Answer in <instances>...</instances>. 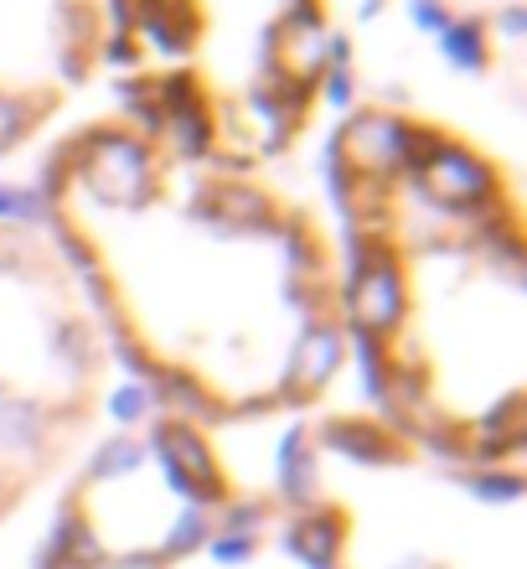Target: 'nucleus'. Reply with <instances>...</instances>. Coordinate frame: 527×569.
I'll return each mask as SVG.
<instances>
[{
	"instance_id": "1",
	"label": "nucleus",
	"mask_w": 527,
	"mask_h": 569,
	"mask_svg": "<svg viewBox=\"0 0 527 569\" xmlns=\"http://www.w3.org/2000/svg\"><path fill=\"white\" fill-rule=\"evenodd\" d=\"M73 181L109 208H145L161 192L151 140H140L135 130H120V124H99V130L73 136Z\"/></svg>"
},
{
	"instance_id": "2",
	"label": "nucleus",
	"mask_w": 527,
	"mask_h": 569,
	"mask_svg": "<svg viewBox=\"0 0 527 569\" xmlns=\"http://www.w3.org/2000/svg\"><path fill=\"white\" fill-rule=\"evenodd\" d=\"M332 140H336V150H342V161L352 166V177L388 181L393 187V181H404L408 171L424 161V150L439 140V130L373 104V109H357Z\"/></svg>"
},
{
	"instance_id": "3",
	"label": "nucleus",
	"mask_w": 527,
	"mask_h": 569,
	"mask_svg": "<svg viewBox=\"0 0 527 569\" xmlns=\"http://www.w3.org/2000/svg\"><path fill=\"white\" fill-rule=\"evenodd\" d=\"M408 177H414L424 202H435L439 212H455V218H466V212H491L501 197L497 171H491L470 146H460V140H450V136H439L435 146L424 150V161L414 166Z\"/></svg>"
},
{
	"instance_id": "4",
	"label": "nucleus",
	"mask_w": 527,
	"mask_h": 569,
	"mask_svg": "<svg viewBox=\"0 0 527 569\" xmlns=\"http://www.w3.org/2000/svg\"><path fill=\"white\" fill-rule=\"evenodd\" d=\"M155 93H161V136H166V146L186 161H202L217 146V114H212L196 73H186V68L155 73Z\"/></svg>"
},
{
	"instance_id": "5",
	"label": "nucleus",
	"mask_w": 527,
	"mask_h": 569,
	"mask_svg": "<svg viewBox=\"0 0 527 569\" xmlns=\"http://www.w3.org/2000/svg\"><path fill=\"white\" fill-rule=\"evenodd\" d=\"M342 358H347V331H342V321H332V316L305 321V331L295 337V347H290V358H285V373L274 383L280 405H285V399L290 405L316 399V393L342 373Z\"/></svg>"
},
{
	"instance_id": "6",
	"label": "nucleus",
	"mask_w": 527,
	"mask_h": 569,
	"mask_svg": "<svg viewBox=\"0 0 527 569\" xmlns=\"http://www.w3.org/2000/svg\"><path fill=\"white\" fill-rule=\"evenodd\" d=\"M192 212L212 233H254V239H274L280 233V212L274 197L249 177H217L192 197Z\"/></svg>"
},
{
	"instance_id": "7",
	"label": "nucleus",
	"mask_w": 527,
	"mask_h": 569,
	"mask_svg": "<svg viewBox=\"0 0 527 569\" xmlns=\"http://www.w3.org/2000/svg\"><path fill=\"white\" fill-rule=\"evenodd\" d=\"M130 6H135L130 42L155 47L161 58L192 52V42L202 37V11H196V0H130Z\"/></svg>"
},
{
	"instance_id": "8",
	"label": "nucleus",
	"mask_w": 527,
	"mask_h": 569,
	"mask_svg": "<svg viewBox=\"0 0 527 569\" xmlns=\"http://www.w3.org/2000/svg\"><path fill=\"white\" fill-rule=\"evenodd\" d=\"M321 446L336 450V456H347V461H362V466L404 461V440L383 420H332L321 430Z\"/></svg>"
},
{
	"instance_id": "9",
	"label": "nucleus",
	"mask_w": 527,
	"mask_h": 569,
	"mask_svg": "<svg viewBox=\"0 0 527 569\" xmlns=\"http://www.w3.org/2000/svg\"><path fill=\"white\" fill-rule=\"evenodd\" d=\"M439 52L450 68L460 73H482L486 58H491V37H486L482 16H450V27L439 31Z\"/></svg>"
},
{
	"instance_id": "10",
	"label": "nucleus",
	"mask_w": 527,
	"mask_h": 569,
	"mask_svg": "<svg viewBox=\"0 0 527 569\" xmlns=\"http://www.w3.org/2000/svg\"><path fill=\"white\" fill-rule=\"evenodd\" d=\"M274 239H280V249H285V264H290V274H295V280H326V270H321V264H326L321 239L305 223H280V233H274Z\"/></svg>"
},
{
	"instance_id": "11",
	"label": "nucleus",
	"mask_w": 527,
	"mask_h": 569,
	"mask_svg": "<svg viewBox=\"0 0 527 569\" xmlns=\"http://www.w3.org/2000/svg\"><path fill=\"white\" fill-rule=\"evenodd\" d=\"M99 21H93V11L83 6V0H68V6H58V42L62 52H73V58H93V47H99Z\"/></svg>"
},
{
	"instance_id": "12",
	"label": "nucleus",
	"mask_w": 527,
	"mask_h": 569,
	"mask_svg": "<svg viewBox=\"0 0 527 569\" xmlns=\"http://www.w3.org/2000/svg\"><path fill=\"white\" fill-rule=\"evenodd\" d=\"M47 114V99H21V93H0V150L27 140V130Z\"/></svg>"
},
{
	"instance_id": "13",
	"label": "nucleus",
	"mask_w": 527,
	"mask_h": 569,
	"mask_svg": "<svg viewBox=\"0 0 527 569\" xmlns=\"http://www.w3.org/2000/svg\"><path fill=\"white\" fill-rule=\"evenodd\" d=\"M47 202L31 187H0V223L6 228H27V223H37V218H47Z\"/></svg>"
},
{
	"instance_id": "14",
	"label": "nucleus",
	"mask_w": 527,
	"mask_h": 569,
	"mask_svg": "<svg viewBox=\"0 0 527 569\" xmlns=\"http://www.w3.org/2000/svg\"><path fill=\"white\" fill-rule=\"evenodd\" d=\"M151 405H155V393L145 389V383H120V389L109 393V415L120 425H140L151 415Z\"/></svg>"
},
{
	"instance_id": "15",
	"label": "nucleus",
	"mask_w": 527,
	"mask_h": 569,
	"mask_svg": "<svg viewBox=\"0 0 527 569\" xmlns=\"http://www.w3.org/2000/svg\"><path fill=\"white\" fill-rule=\"evenodd\" d=\"M58 358L68 368H89V331L78 321H58Z\"/></svg>"
},
{
	"instance_id": "16",
	"label": "nucleus",
	"mask_w": 527,
	"mask_h": 569,
	"mask_svg": "<svg viewBox=\"0 0 527 569\" xmlns=\"http://www.w3.org/2000/svg\"><path fill=\"white\" fill-rule=\"evenodd\" d=\"M316 89L326 93V104L332 109H352V99H357V78H352V68H326Z\"/></svg>"
},
{
	"instance_id": "17",
	"label": "nucleus",
	"mask_w": 527,
	"mask_h": 569,
	"mask_svg": "<svg viewBox=\"0 0 527 569\" xmlns=\"http://www.w3.org/2000/svg\"><path fill=\"white\" fill-rule=\"evenodd\" d=\"M408 21H414V27L419 31H445L450 27V11H445V6H439V0H408Z\"/></svg>"
},
{
	"instance_id": "18",
	"label": "nucleus",
	"mask_w": 527,
	"mask_h": 569,
	"mask_svg": "<svg viewBox=\"0 0 527 569\" xmlns=\"http://www.w3.org/2000/svg\"><path fill=\"white\" fill-rule=\"evenodd\" d=\"M99 52H104V62H109V68H124V73H135L140 47L130 42V37H99Z\"/></svg>"
},
{
	"instance_id": "19",
	"label": "nucleus",
	"mask_w": 527,
	"mask_h": 569,
	"mask_svg": "<svg viewBox=\"0 0 527 569\" xmlns=\"http://www.w3.org/2000/svg\"><path fill=\"white\" fill-rule=\"evenodd\" d=\"M501 31H507V37H523V31H527V11H523V6H507V11H501Z\"/></svg>"
},
{
	"instance_id": "20",
	"label": "nucleus",
	"mask_w": 527,
	"mask_h": 569,
	"mask_svg": "<svg viewBox=\"0 0 527 569\" xmlns=\"http://www.w3.org/2000/svg\"><path fill=\"white\" fill-rule=\"evenodd\" d=\"M383 6H388V0H362V21H373V16L383 11Z\"/></svg>"
}]
</instances>
